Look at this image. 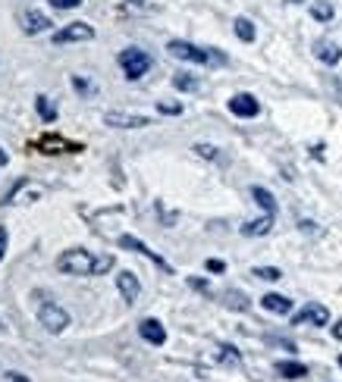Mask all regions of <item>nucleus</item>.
Wrapping results in <instances>:
<instances>
[{
	"mask_svg": "<svg viewBox=\"0 0 342 382\" xmlns=\"http://www.w3.org/2000/svg\"><path fill=\"white\" fill-rule=\"evenodd\" d=\"M57 270L66 273V276H95L98 270V257L85 247H70L57 257Z\"/></svg>",
	"mask_w": 342,
	"mask_h": 382,
	"instance_id": "nucleus-1",
	"label": "nucleus"
},
{
	"mask_svg": "<svg viewBox=\"0 0 342 382\" xmlns=\"http://www.w3.org/2000/svg\"><path fill=\"white\" fill-rule=\"evenodd\" d=\"M166 50L173 53L176 60H185V63H198V66H223L226 57L217 50H204V48H195L189 41H170Z\"/></svg>",
	"mask_w": 342,
	"mask_h": 382,
	"instance_id": "nucleus-2",
	"label": "nucleus"
},
{
	"mask_svg": "<svg viewBox=\"0 0 342 382\" xmlns=\"http://www.w3.org/2000/svg\"><path fill=\"white\" fill-rule=\"evenodd\" d=\"M119 66H123V72H126L129 82H138V79L151 69V57H147L145 50H138V48H126L123 53H119Z\"/></svg>",
	"mask_w": 342,
	"mask_h": 382,
	"instance_id": "nucleus-3",
	"label": "nucleus"
},
{
	"mask_svg": "<svg viewBox=\"0 0 342 382\" xmlns=\"http://www.w3.org/2000/svg\"><path fill=\"white\" fill-rule=\"evenodd\" d=\"M38 320H41V326L53 335H60L66 326H70V313H66L60 304H44L41 311H38Z\"/></svg>",
	"mask_w": 342,
	"mask_h": 382,
	"instance_id": "nucleus-4",
	"label": "nucleus"
},
{
	"mask_svg": "<svg viewBox=\"0 0 342 382\" xmlns=\"http://www.w3.org/2000/svg\"><path fill=\"white\" fill-rule=\"evenodd\" d=\"M119 245H123V247H126V251H136V254H142V257H147V260H151V264H154V266H160V270H164V273H166V276H173V266H170V264H166V260H164V257H160V254H157V251H151V247H147V245H145V241H138L136 236H119Z\"/></svg>",
	"mask_w": 342,
	"mask_h": 382,
	"instance_id": "nucleus-5",
	"label": "nucleus"
},
{
	"mask_svg": "<svg viewBox=\"0 0 342 382\" xmlns=\"http://www.w3.org/2000/svg\"><path fill=\"white\" fill-rule=\"evenodd\" d=\"M104 123L113 125V129H145V125H151V116H142V113L110 110V113H104Z\"/></svg>",
	"mask_w": 342,
	"mask_h": 382,
	"instance_id": "nucleus-6",
	"label": "nucleus"
},
{
	"mask_svg": "<svg viewBox=\"0 0 342 382\" xmlns=\"http://www.w3.org/2000/svg\"><path fill=\"white\" fill-rule=\"evenodd\" d=\"M95 38V29L88 22H70L66 29H60L53 35V44H76V41H91Z\"/></svg>",
	"mask_w": 342,
	"mask_h": 382,
	"instance_id": "nucleus-7",
	"label": "nucleus"
},
{
	"mask_svg": "<svg viewBox=\"0 0 342 382\" xmlns=\"http://www.w3.org/2000/svg\"><path fill=\"white\" fill-rule=\"evenodd\" d=\"M230 113L232 116H239V119H251V116H258L261 113V104L254 100V95H232L230 97Z\"/></svg>",
	"mask_w": 342,
	"mask_h": 382,
	"instance_id": "nucleus-8",
	"label": "nucleus"
},
{
	"mask_svg": "<svg viewBox=\"0 0 342 382\" xmlns=\"http://www.w3.org/2000/svg\"><path fill=\"white\" fill-rule=\"evenodd\" d=\"M292 323H295V326H305V323H311V326H327V323H330V311H327L324 304H308L301 313H295Z\"/></svg>",
	"mask_w": 342,
	"mask_h": 382,
	"instance_id": "nucleus-9",
	"label": "nucleus"
},
{
	"mask_svg": "<svg viewBox=\"0 0 342 382\" xmlns=\"http://www.w3.org/2000/svg\"><path fill=\"white\" fill-rule=\"evenodd\" d=\"M117 288H119V294H123V301H129V304H136L138 294H142V282H138V276L129 270H123L117 276Z\"/></svg>",
	"mask_w": 342,
	"mask_h": 382,
	"instance_id": "nucleus-10",
	"label": "nucleus"
},
{
	"mask_svg": "<svg viewBox=\"0 0 342 382\" xmlns=\"http://www.w3.org/2000/svg\"><path fill=\"white\" fill-rule=\"evenodd\" d=\"M138 335H142L147 345H157V348L166 341V329L160 326V320H142L138 323Z\"/></svg>",
	"mask_w": 342,
	"mask_h": 382,
	"instance_id": "nucleus-11",
	"label": "nucleus"
},
{
	"mask_svg": "<svg viewBox=\"0 0 342 382\" xmlns=\"http://www.w3.org/2000/svg\"><path fill=\"white\" fill-rule=\"evenodd\" d=\"M44 154H76L82 151V144H72V142H63V138H53V135H44L41 142H38Z\"/></svg>",
	"mask_w": 342,
	"mask_h": 382,
	"instance_id": "nucleus-12",
	"label": "nucleus"
},
{
	"mask_svg": "<svg viewBox=\"0 0 342 382\" xmlns=\"http://www.w3.org/2000/svg\"><path fill=\"white\" fill-rule=\"evenodd\" d=\"M261 307H264V311H270V313H279V317H286V313L292 311V301L286 298V294L270 292V294H264V298H261Z\"/></svg>",
	"mask_w": 342,
	"mask_h": 382,
	"instance_id": "nucleus-13",
	"label": "nucleus"
},
{
	"mask_svg": "<svg viewBox=\"0 0 342 382\" xmlns=\"http://www.w3.org/2000/svg\"><path fill=\"white\" fill-rule=\"evenodd\" d=\"M273 219H277V213H264L261 219H251V223H245V226H242V236H248V238L267 236V232L273 229Z\"/></svg>",
	"mask_w": 342,
	"mask_h": 382,
	"instance_id": "nucleus-14",
	"label": "nucleus"
},
{
	"mask_svg": "<svg viewBox=\"0 0 342 382\" xmlns=\"http://www.w3.org/2000/svg\"><path fill=\"white\" fill-rule=\"evenodd\" d=\"M314 57L327 66H336L342 60V50H339V44H333V41H317L314 44Z\"/></svg>",
	"mask_w": 342,
	"mask_h": 382,
	"instance_id": "nucleus-15",
	"label": "nucleus"
},
{
	"mask_svg": "<svg viewBox=\"0 0 342 382\" xmlns=\"http://www.w3.org/2000/svg\"><path fill=\"white\" fill-rule=\"evenodd\" d=\"M277 373L283 379H305L308 376V367L298 364V360H279L277 364Z\"/></svg>",
	"mask_w": 342,
	"mask_h": 382,
	"instance_id": "nucleus-16",
	"label": "nucleus"
},
{
	"mask_svg": "<svg viewBox=\"0 0 342 382\" xmlns=\"http://www.w3.org/2000/svg\"><path fill=\"white\" fill-rule=\"evenodd\" d=\"M48 25H51V19L44 16V13H38V10L25 13V32H29V35H38V32H44Z\"/></svg>",
	"mask_w": 342,
	"mask_h": 382,
	"instance_id": "nucleus-17",
	"label": "nucleus"
},
{
	"mask_svg": "<svg viewBox=\"0 0 342 382\" xmlns=\"http://www.w3.org/2000/svg\"><path fill=\"white\" fill-rule=\"evenodd\" d=\"M311 16L317 19V22H330V19L336 16V10H333L330 0H314V4H311Z\"/></svg>",
	"mask_w": 342,
	"mask_h": 382,
	"instance_id": "nucleus-18",
	"label": "nucleus"
},
{
	"mask_svg": "<svg viewBox=\"0 0 342 382\" xmlns=\"http://www.w3.org/2000/svg\"><path fill=\"white\" fill-rule=\"evenodd\" d=\"M251 198L258 200V207H264V213H277V200H273V194L267 191V189L254 185V189H251Z\"/></svg>",
	"mask_w": 342,
	"mask_h": 382,
	"instance_id": "nucleus-19",
	"label": "nucleus"
},
{
	"mask_svg": "<svg viewBox=\"0 0 342 382\" xmlns=\"http://www.w3.org/2000/svg\"><path fill=\"white\" fill-rule=\"evenodd\" d=\"M232 29H236V35L242 38L245 44H251L254 35H258V32H254V22H251V19H245V16H239L236 22H232Z\"/></svg>",
	"mask_w": 342,
	"mask_h": 382,
	"instance_id": "nucleus-20",
	"label": "nucleus"
},
{
	"mask_svg": "<svg viewBox=\"0 0 342 382\" xmlns=\"http://www.w3.org/2000/svg\"><path fill=\"white\" fill-rule=\"evenodd\" d=\"M35 107H38V113H41L44 123H57V107H53L44 95H38V97H35Z\"/></svg>",
	"mask_w": 342,
	"mask_h": 382,
	"instance_id": "nucleus-21",
	"label": "nucleus"
},
{
	"mask_svg": "<svg viewBox=\"0 0 342 382\" xmlns=\"http://www.w3.org/2000/svg\"><path fill=\"white\" fill-rule=\"evenodd\" d=\"M251 276L264 279V282H277V279H283V270H277V266H254Z\"/></svg>",
	"mask_w": 342,
	"mask_h": 382,
	"instance_id": "nucleus-22",
	"label": "nucleus"
},
{
	"mask_svg": "<svg viewBox=\"0 0 342 382\" xmlns=\"http://www.w3.org/2000/svg\"><path fill=\"white\" fill-rule=\"evenodd\" d=\"M223 298H226L223 304H226V307H232V311H248V298H245L242 292H226Z\"/></svg>",
	"mask_w": 342,
	"mask_h": 382,
	"instance_id": "nucleus-23",
	"label": "nucleus"
},
{
	"mask_svg": "<svg viewBox=\"0 0 342 382\" xmlns=\"http://www.w3.org/2000/svg\"><path fill=\"white\" fill-rule=\"evenodd\" d=\"M173 85H176L179 91H195L198 88V79L185 76V72H179V76H173Z\"/></svg>",
	"mask_w": 342,
	"mask_h": 382,
	"instance_id": "nucleus-24",
	"label": "nucleus"
},
{
	"mask_svg": "<svg viewBox=\"0 0 342 382\" xmlns=\"http://www.w3.org/2000/svg\"><path fill=\"white\" fill-rule=\"evenodd\" d=\"M220 360H223V364H232V367H239V364H242V357H239V351H236V348H230V345H223V348H220Z\"/></svg>",
	"mask_w": 342,
	"mask_h": 382,
	"instance_id": "nucleus-25",
	"label": "nucleus"
},
{
	"mask_svg": "<svg viewBox=\"0 0 342 382\" xmlns=\"http://www.w3.org/2000/svg\"><path fill=\"white\" fill-rule=\"evenodd\" d=\"M157 110L166 113V116H179V113H183V104H176V100H160Z\"/></svg>",
	"mask_w": 342,
	"mask_h": 382,
	"instance_id": "nucleus-26",
	"label": "nucleus"
},
{
	"mask_svg": "<svg viewBox=\"0 0 342 382\" xmlns=\"http://www.w3.org/2000/svg\"><path fill=\"white\" fill-rule=\"evenodd\" d=\"M195 154H198V157H204V160H217L220 157L213 144H195Z\"/></svg>",
	"mask_w": 342,
	"mask_h": 382,
	"instance_id": "nucleus-27",
	"label": "nucleus"
},
{
	"mask_svg": "<svg viewBox=\"0 0 342 382\" xmlns=\"http://www.w3.org/2000/svg\"><path fill=\"white\" fill-rule=\"evenodd\" d=\"M53 10H72V6H79L82 0H48Z\"/></svg>",
	"mask_w": 342,
	"mask_h": 382,
	"instance_id": "nucleus-28",
	"label": "nucleus"
},
{
	"mask_svg": "<svg viewBox=\"0 0 342 382\" xmlns=\"http://www.w3.org/2000/svg\"><path fill=\"white\" fill-rule=\"evenodd\" d=\"M72 88H76V91H82V95H91V85L88 82H85V79H72Z\"/></svg>",
	"mask_w": 342,
	"mask_h": 382,
	"instance_id": "nucleus-29",
	"label": "nucleus"
},
{
	"mask_svg": "<svg viewBox=\"0 0 342 382\" xmlns=\"http://www.w3.org/2000/svg\"><path fill=\"white\" fill-rule=\"evenodd\" d=\"M298 229H301V232H311V236H320L317 223H308V219H301V223H298Z\"/></svg>",
	"mask_w": 342,
	"mask_h": 382,
	"instance_id": "nucleus-30",
	"label": "nucleus"
},
{
	"mask_svg": "<svg viewBox=\"0 0 342 382\" xmlns=\"http://www.w3.org/2000/svg\"><path fill=\"white\" fill-rule=\"evenodd\" d=\"M207 270H211V273H223L226 264H223V260H207Z\"/></svg>",
	"mask_w": 342,
	"mask_h": 382,
	"instance_id": "nucleus-31",
	"label": "nucleus"
},
{
	"mask_svg": "<svg viewBox=\"0 0 342 382\" xmlns=\"http://www.w3.org/2000/svg\"><path fill=\"white\" fill-rule=\"evenodd\" d=\"M6 241H10V236H6V229L0 226V260H4V254H6Z\"/></svg>",
	"mask_w": 342,
	"mask_h": 382,
	"instance_id": "nucleus-32",
	"label": "nucleus"
},
{
	"mask_svg": "<svg viewBox=\"0 0 342 382\" xmlns=\"http://www.w3.org/2000/svg\"><path fill=\"white\" fill-rule=\"evenodd\" d=\"M189 285L198 288V292H207V282H204V279H189Z\"/></svg>",
	"mask_w": 342,
	"mask_h": 382,
	"instance_id": "nucleus-33",
	"label": "nucleus"
},
{
	"mask_svg": "<svg viewBox=\"0 0 342 382\" xmlns=\"http://www.w3.org/2000/svg\"><path fill=\"white\" fill-rule=\"evenodd\" d=\"M6 379L10 382H29V376H22V373H6Z\"/></svg>",
	"mask_w": 342,
	"mask_h": 382,
	"instance_id": "nucleus-34",
	"label": "nucleus"
},
{
	"mask_svg": "<svg viewBox=\"0 0 342 382\" xmlns=\"http://www.w3.org/2000/svg\"><path fill=\"white\" fill-rule=\"evenodd\" d=\"M333 335H336V339L342 341V323H336V326H333Z\"/></svg>",
	"mask_w": 342,
	"mask_h": 382,
	"instance_id": "nucleus-35",
	"label": "nucleus"
},
{
	"mask_svg": "<svg viewBox=\"0 0 342 382\" xmlns=\"http://www.w3.org/2000/svg\"><path fill=\"white\" fill-rule=\"evenodd\" d=\"M4 163H6V154H4V151H0V166H4Z\"/></svg>",
	"mask_w": 342,
	"mask_h": 382,
	"instance_id": "nucleus-36",
	"label": "nucleus"
},
{
	"mask_svg": "<svg viewBox=\"0 0 342 382\" xmlns=\"http://www.w3.org/2000/svg\"><path fill=\"white\" fill-rule=\"evenodd\" d=\"M129 4H147V0H129Z\"/></svg>",
	"mask_w": 342,
	"mask_h": 382,
	"instance_id": "nucleus-37",
	"label": "nucleus"
},
{
	"mask_svg": "<svg viewBox=\"0 0 342 382\" xmlns=\"http://www.w3.org/2000/svg\"><path fill=\"white\" fill-rule=\"evenodd\" d=\"M289 4H301V0H289Z\"/></svg>",
	"mask_w": 342,
	"mask_h": 382,
	"instance_id": "nucleus-38",
	"label": "nucleus"
},
{
	"mask_svg": "<svg viewBox=\"0 0 342 382\" xmlns=\"http://www.w3.org/2000/svg\"><path fill=\"white\" fill-rule=\"evenodd\" d=\"M339 367H342V354H339Z\"/></svg>",
	"mask_w": 342,
	"mask_h": 382,
	"instance_id": "nucleus-39",
	"label": "nucleus"
}]
</instances>
